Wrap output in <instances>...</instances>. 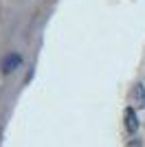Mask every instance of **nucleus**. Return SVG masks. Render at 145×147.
I'll list each match as a JSON object with an SVG mask.
<instances>
[{
    "instance_id": "f257e3e1",
    "label": "nucleus",
    "mask_w": 145,
    "mask_h": 147,
    "mask_svg": "<svg viewBox=\"0 0 145 147\" xmlns=\"http://www.w3.org/2000/svg\"><path fill=\"white\" fill-rule=\"evenodd\" d=\"M22 55L20 53H7L2 59H0V68H2V73L5 75H11V73H16L20 66H22Z\"/></svg>"
},
{
    "instance_id": "f03ea898",
    "label": "nucleus",
    "mask_w": 145,
    "mask_h": 147,
    "mask_svg": "<svg viewBox=\"0 0 145 147\" xmlns=\"http://www.w3.org/2000/svg\"><path fill=\"white\" fill-rule=\"evenodd\" d=\"M123 125H125L127 134H136L139 132V117H136V110L132 105H127L123 110Z\"/></svg>"
},
{
    "instance_id": "7ed1b4c3",
    "label": "nucleus",
    "mask_w": 145,
    "mask_h": 147,
    "mask_svg": "<svg viewBox=\"0 0 145 147\" xmlns=\"http://www.w3.org/2000/svg\"><path fill=\"white\" fill-rule=\"evenodd\" d=\"M132 101L139 108H145V84H136L132 90Z\"/></svg>"
}]
</instances>
